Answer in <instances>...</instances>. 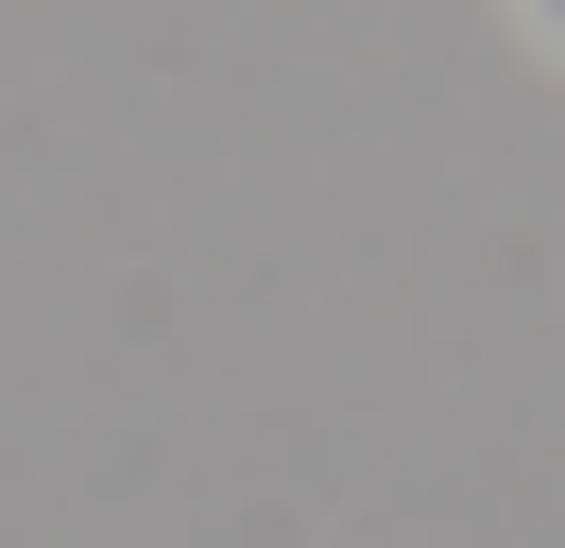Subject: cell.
<instances>
[{
  "instance_id": "cell-1",
  "label": "cell",
  "mask_w": 565,
  "mask_h": 548,
  "mask_svg": "<svg viewBox=\"0 0 565 548\" xmlns=\"http://www.w3.org/2000/svg\"><path fill=\"white\" fill-rule=\"evenodd\" d=\"M531 18H548V34H565V0H531Z\"/></svg>"
}]
</instances>
